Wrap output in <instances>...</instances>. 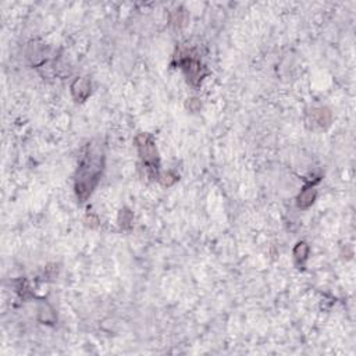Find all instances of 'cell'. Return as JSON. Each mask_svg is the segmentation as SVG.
<instances>
[{
    "mask_svg": "<svg viewBox=\"0 0 356 356\" xmlns=\"http://www.w3.org/2000/svg\"><path fill=\"white\" fill-rule=\"evenodd\" d=\"M102 171V164L99 161V154H86L85 160L82 161L78 177H76V193L83 199L88 196L95 186L99 174Z\"/></svg>",
    "mask_w": 356,
    "mask_h": 356,
    "instance_id": "6da1fadb",
    "label": "cell"
}]
</instances>
